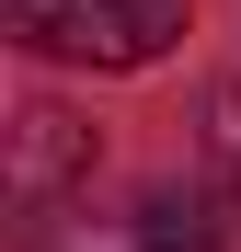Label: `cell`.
<instances>
[{"label":"cell","instance_id":"obj_1","mask_svg":"<svg viewBox=\"0 0 241 252\" xmlns=\"http://www.w3.org/2000/svg\"><path fill=\"white\" fill-rule=\"evenodd\" d=\"M0 12L34 58H69V69H149L184 34V0H0Z\"/></svg>","mask_w":241,"mask_h":252},{"label":"cell","instance_id":"obj_4","mask_svg":"<svg viewBox=\"0 0 241 252\" xmlns=\"http://www.w3.org/2000/svg\"><path fill=\"white\" fill-rule=\"evenodd\" d=\"M207 160L241 184V80H218V92H207Z\"/></svg>","mask_w":241,"mask_h":252},{"label":"cell","instance_id":"obj_2","mask_svg":"<svg viewBox=\"0 0 241 252\" xmlns=\"http://www.w3.org/2000/svg\"><path fill=\"white\" fill-rule=\"evenodd\" d=\"M80 172H92V126H69L58 103H23L12 115V160H0V195L12 206H58Z\"/></svg>","mask_w":241,"mask_h":252},{"label":"cell","instance_id":"obj_3","mask_svg":"<svg viewBox=\"0 0 241 252\" xmlns=\"http://www.w3.org/2000/svg\"><path fill=\"white\" fill-rule=\"evenodd\" d=\"M138 252H218V218L195 195H149L138 206Z\"/></svg>","mask_w":241,"mask_h":252}]
</instances>
